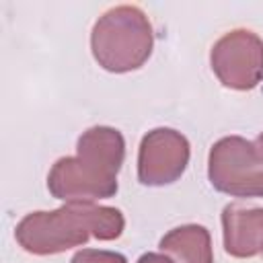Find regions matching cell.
Segmentation results:
<instances>
[{
    "label": "cell",
    "mask_w": 263,
    "mask_h": 263,
    "mask_svg": "<svg viewBox=\"0 0 263 263\" xmlns=\"http://www.w3.org/2000/svg\"><path fill=\"white\" fill-rule=\"evenodd\" d=\"M158 247L175 263H214L210 232L199 224L173 228L160 238Z\"/></svg>",
    "instance_id": "cell-8"
},
{
    "label": "cell",
    "mask_w": 263,
    "mask_h": 263,
    "mask_svg": "<svg viewBox=\"0 0 263 263\" xmlns=\"http://www.w3.org/2000/svg\"><path fill=\"white\" fill-rule=\"evenodd\" d=\"M208 179L220 193L263 197V158L257 146L240 136L220 138L210 148Z\"/></svg>",
    "instance_id": "cell-4"
},
{
    "label": "cell",
    "mask_w": 263,
    "mask_h": 263,
    "mask_svg": "<svg viewBox=\"0 0 263 263\" xmlns=\"http://www.w3.org/2000/svg\"><path fill=\"white\" fill-rule=\"evenodd\" d=\"M76 156L60 158L47 175V189L64 201L105 199L117 193V173L123 162V136L113 127H90L78 138Z\"/></svg>",
    "instance_id": "cell-1"
},
{
    "label": "cell",
    "mask_w": 263,
    "mask_h": 263,
    "mask_svg": "<svg viewBox=\"0 0 263 263\" xmlns=\"http://www.w3.org/2000/svg\"><path fill=\"white\" fill-rule=\"evenodd\" d=\"M123 232V216L115 208L86 201H70L55 212L27 214L16 226L18 245L35 255L62 253L86 242L88 234L99 240H113Z\"/></svg>",
    "instance_id": "cell-2"
},
{
    "label": "cell",
    "mask_w": 263,
    "mask_h": 263,
    "mask_svg": "<svg viewBox=\"0 0 263 263\" xmlns=\"http://www.w3.org/2000/svg\"><path fill=\"white\" fill-rule=\"evenodd\" d=\"M255 146H257V150H259V154H261V158H263V134H259V138H257Z\"/></svg>",
    "instance_id": "cell-11"
},
{
    "label": "cell",
    "mask_w": 263,
    "mask_h": 263,
    "mask_svg": "<svg viewBox=\"0 0 263 263\" xmlns=\"http://www.w3.org/2000/svg\"><path fill=\"white\" fill-rule=\"evenodd\" d=\"M154 35L146 12L134 4L113 6L99 16L90 33L97 64L115 74L138 70L152 53Z\"/></svg>",
    "instance_id": "cell-3"
},
{
    "label": "cell",
    "mask_w": 263,
    "mask_h": 263,
    "mask_svg": "<svg viewBox=\"0 0 263 263\" xmlns=\"http://www.w3.org/2000/svg\"><path fill=\"white\" fill-rule=\"evenodd\" d=\"M218 80L234 90H251L263 80V39L249 29L224 33L210 51Z\"/></svg>",
    "instance_id": "cell-5"
},
{
    "label": "cell",
    "mask_w": 263,
    "mask_h": 263,
    "mask_svg": "<svg viewBox=\"0 0 263 263\" xmlns=\"http://www.w3.org/2000/svg\"><path fill=\"white\" fill-rule=\"evenodd\" d=\"M222 232L228 255L247 259L263 253V208L228 203L222 210Z\"/></svg>",
    "instance_id": "cell-7"
},
{
    "label": "cell",
    "mask_w": 263,
    "mask_h": 263,
    "mask_svg": "<svg viewBox=\"0 0 263 263\" xmlns=\"http://www.w3.org/2000/svg\"><path fill=\"white\" fill-rule=\"evenodd\" d=\"M187 138L171 127L148 132L138 150V181L148 187L171 185L181 179L189 164Z\"/></svg>",
    "instance_id": "cell-6"
},
{
    "label": "cell",
    "mask_w": 263,
    "mask_h": 263,
    "mask_svg": "<svg viewBox=\"0 0 263 263\" xmlns=\"http://www.w3.org/2000/svg\"><path fill=\"white\" fill-rule=\"evenodd\" d=\"M70 263H127L123 255L111 253V251H95V249H82L78 251Z\"/></svg>",
    "instance_id": "cell-9"
},
{
    "label": "cell",
    "mask_w": 263,
    "mask_h": 263,
    "mask_svg": "<svg viewBox=\"0 0 263 263\" xmlns=\"http://www.w3.org/2000/svg\"><path fill=\"white\" fill-rule=\"evenodd\" d=\"M138 263H175L171 257H166L164 253H144Z\"/></svg>",
    "instance_id": "cell-10"
}]
</instances>
